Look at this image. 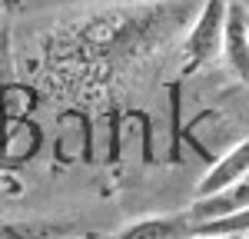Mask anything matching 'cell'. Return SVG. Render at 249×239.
Listing matches in <instances>:
<instances>
[{
	"label": "cell",
	"mask_w": 249,
	"mask_h": 239,
	"mask_svg": "<svg viewBox=\"0 0 249 239\" xmlns=\"http://www.w3.org/2000/svg\"><path fill=\"white\" fill-rule=\"evenodd\" d=\"M226 7H230V0H203V10H199L196 23L190 27L186 43H183V67L186 70H199L213 57H219L223 27H226Z\"/></svg>",
	"instance_id": "1"
},
{
	"label": "cell",
	"mask_w": 249,
	"mask_h": 239,
	"mask_svg": "<svg viewBox=\"0 0 249 239\" xmlns=\"http://www.w3.org/2000/svg\"><path fill=\"white\" fill-rule=\"evenodd\" d=\"M190 236H219V239H239L249 236V206L236 209L230 216H216L206 222H190Z\"/></svg>",
	"instance_id": "7"
},
{
	"label": "cell",
	"mask_w": 249,
	"mask_h": 239,
	"mask_svg": "<svg viewBox=\"0 0 249 239\" xmlns=\"http://www.w3.org/2000/svg\"><path fill=\"white\" fill-rule=\"evenodd\" d=\"M236 3H243V7H246V10H249V0H236Z\"/></svg>",
	"instance_id": "10"
},
{
	"label": "cell",
	"mask_w": 249,
	"mask_h": 239,
	"mask_svg": "<svg viewBox=\"0 0 249 239\" xmlns=\"http://www.w3.org/2000/svg\"><path fill=\"white\" fill-rule=\"evenodd\" d=\"M223 60L236 77L249 83V10L243 3L230 0L226 7V27H223Z\"/></svg>",
	"instance_id": "2"
},
{
	"label": "cell",
	"mask_w": 249,
	"mask_h": 239,
	"mask_svg": "<svg viewBox=\"0 0 249 239\" xmlns=\"http://www.w3.org/2000/svg\"><path fill=\"white\" fill-rule=\"evenodd\" d=\"M107 239H190V219L186 216H143L126 222L120 233Z\"/></svg>",
	"instance_id": "5"
},
{
	"label": "cell",
	"mask_w": 249,
	"mask_h": 239,
	"mask_svg": "<svg viewBox=\"0 0 249 239\" xmlns=\"http://www.w3.org/2000/svg\"><path fill=\"white\" fill-rule=\"evenodd\" d=\"M190 239H219V236H190Z\"/></svg>",
	"instance_id": "9"
},
{
	"label": "cell",
	"mask_w": 249,
	"mask_h": 239,
	"mask_svg": "<svg viewBox=\"0 0 249 239\" xmlns=\"http://www.w3.org/2000/svg\"><path fill=\"white\" fill-rule=\"evenodd\" d=\"M77 222H60V219H17V222H0V239H63L77 236Z\"/></svg>",
	"instance_id": "6"
},
{
	"label": "cell",
	"mask_w": 249,
	"mask_h": 239,
	"mask_svg": "<svg viewBox=\"0 0 249 239\" xmlns=\"http://www.w3.org/2000/svg\"><path fill=\"white\" fill-rule=\"evenodd\" d=\"M249 206V173L239 176L236 183L216 189L210 196H196L193 199V209L186 213L190 222H206V219H216V216H230L236 209H246Z\"/></svg>",
	"instance_id": "3"
},
{
	"label": "cell",
	"mask_w": 249,
	"mask_h": 239,
	"mask_svg": "<svg viewBox=\"0 0 249 239\" xmlns=\"http://www.w3.org/2000/svg\"><path fill=\"white\" fill-rule=\"evenodd\" d=\"M3 3H7V0H0V10H3Z\"/></svg>",
	"instance_id": "11"
},
{
	"label": "cell",
	"mask_w": 249,
	"mask_h": 239,
	"mask_svg": "<svg viewBox=\"0 0 249 239\" xmlns=\"http://www.w3.org/2000/svg\"><path fill=\"white\" fill-rule=\"evenodd\" d=\"M63 239H96L93 233H87V236H83V233H77V236H63Z\"/></svg>",
	"instance_id": "8"
},
{
	"label": "cell",
	"mask_w": 249,
	"mask_h": 239,
	"mask_svg": "<svg viewBox=\"0 0 249 239\" xmlns=\"http://www.w3.org/2000/svg\"><path fill=\"white\" fill-rule=\"evenodd\" d=\"M246 173H249V137L239 139L236 146H230V150L203 173V179L196 183V196H210V193L236 183V179L246 176Z\"/></svg>",
	"instance_id": "4"
}]
</instances>
